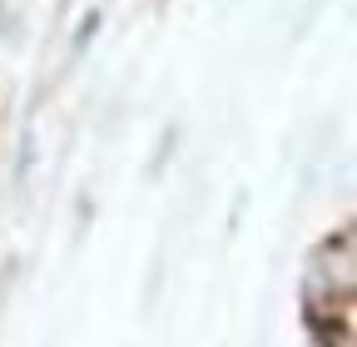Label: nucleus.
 I'll list each match as a JSON object with an SVG mask.
<instances>
[]
</instances>
